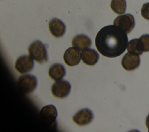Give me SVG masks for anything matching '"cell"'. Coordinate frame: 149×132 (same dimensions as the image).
Returning a JSON list of instances; mask_svg holds the SVG:
<instances>
[{
  "label": "cell",
  "mask_w": 149,
  "mask_h": 132,
  "mask_svg": "<svg viewBox=\"0 0 149 132\" xmlns=\"http://www.w3.org/2000/svg\"><path fill=\"white\" fill-rule=\"evenodd\" d=\"M95 44L98 51L104 56L116 58L126 50L128 44L127 34L116 25L102 28L97 34Z\"/></svg>",
  "instance_id": "1"
},
{
  "label": "cell",
  "mask_w": 149,
  "mask_h": 132,
  "mask_svg": "<svg viewBox=\"0 0 149 132\" xmlns=\"http://www.w3.org/2000/svg\"><path fill=\"white\" fill-rule=\"evenodd\" d=\"M30 56L36 62L42 63L48 61V53L45 46L40 41L33 42L28 48Z\"/></svg>",
  "instance_id": "2"
},
{
  "label": "cell",
  "mask_w": 149,
  "mask_h": 132,
  "mask_svg": "<svg viewBox=\"0 0 149 132\" xmlns=\"http://www.w3.org/2000/svg\"><path fill=\"white\" fill-rule=\"evenodd\" d=\"M37 85V78L32 74L20 76L17 82V87L19 91L24 94H27L33 92Z\"/></svg>",
  "instance_id": "3"
},
{
  "label": "cell",
  "mask_w": 149,
  "mask_h": 132,
  "mask_svg": "<svg viewBox=\"0 0 149 132\" xmlns=\"http://www.w3.org/2000/svg\"><path fill=\"white\" fill-rule=\"evenodd\" d=\"M58 112L56 108L52 105L44 106L40 112V120L42 124L51 127L56 123Z\"/></svg>",
  "instance_id": "4"
},
{
  "label": "cell",
  "mask_w": 149,
  "mask_h": 132,
  "mask_svg": "<svg viewBox=\"0 0 149 132\" xmlns=\"http://www.w3.org/2000/svg\"><path fill=\"white\" fill-rule=\"evenodd\" d=\"M71 91V85L66 80H59L51 86V93L56 98L62 99L68 96Z\"/></svg>",
  "instance_id": "5"
},
{
  "label": "cell",
  "mask_w": 149,
  "mask_h": 132,
  "mask_svg": "<svg viewBox=\"0 0 149 132\" xmlns=\"http://www.w3.org/2000/svg\"><path fill=\"white\" fill-rule=\"evenodd\" d=\"M113 24L119 27L126 34H129L135 26V21L132 15L127 13L120 15L116 17Z\"/></svg>",
  "instance_id": "6"
},
{
  "label": "cell",
  "mask_w": 149,
  "mask_h": 132,
  "mask_svg": "<svg viewBox=\"0 0 149 132\" xmlns=\"http://www.w3.org/2000/svg\"><path fill=\"white\" fill-rule=\"evenodd\" d=\"M34 63L33 59L29 55H22L19 56L16 60L15 68L20 74L30 72L33 69Z\"/></svg>",
  "instance_id": "7"
},
{
  "label": "cell",
  "mask_w": 149,
  "mask_h": 132,
  "mask_svg": "<svg viewBox=\"0 0 149 132\" xmlns=\"http://www.w3.org/2000/svg\"><path fill=\"white\" fill-rule=\"evenodd\" d=\"M122 66L127 71H132L139 67L140 64V58L139 55L127 52L122 58Z\"/></svg>",
  "instance_id": "8"
},
{
  "label": "cell",
  "mask_w": 149,
  "mask_h": 132,
  "mask_svg": "<svg viewBox=\"0 0 149 132\" xmlns=\"http://www.w3.org/2000/svg\"><path fill=\"white\" fill-rule=\"evenodd\" d=\"M94 119V115L88 108L82 109L76 112L73 117V121L79 126H83L90 123Z\"/></svg>",
  "instance_id": "9"
},
{
  "label": "cell",
  "mask_w": 149,
  "mask_h": 132,
  "mask_svg": "<svg viewBox=\"0 0 149 132\" xmlns=\"http://www.w3.org/2000/svg\"><path fill=\"white\" fill-rule=\"evenodd\" d=\"M81 57L80 51L74 47L68 48L63 55L64 62L69 66H74L78 65Z\"/></svg>",
  "instance_id": "10"
},
{
  "label": "cell",
  "mask_w": 149,
  "mask_h": 132,
  "mask_svg": "<svg viewBox=\"0 0 149 132\" xmlns=\"http://www.w3.org/2000/svg\"><path fill=\"white\" fill-rule=\"evenodd\" d=\"M48 27L51 34L56 38L62 37L66 31L65 24L57 18H53L49 21Z\"/></svg>",
  "instance_id": "11"
},
{
  "label": "cell",
  "mask_w": 149,
  "mask_h": 132,
  "mask_svg": "<svg viewBox=\"0 0 149 132\" xmlns=\"http://www.w3.org/2000/svg\"><path fill=\"white\" fill-rule=\"evenodd\" d=\"M81 56L83 62L89 66L95 65L100 58L99 54L95 49L90 48L83 50L81 53Z\"/></svg>",
  "instance_id": "12"
},
{
  "label": "cell",
  "mask_w": 149,
  "mask_h": 132,
  "mask_svg": "<svg viewBox=\"0 0 149 132\" xmlns=\"http://www.w3.org/2000/svg\"><path fill=\"white\" fill-rule=\"evenodd\" d=\"M72 45L79 51H83L90 47L91 45V40L86 35L79 34L72 39Z\"/></svg>",
  "instance_id": "13"
},
{
  "label": "cell",
  "mask_w": 149,
  "mask_h": 132,
  "mask_svg": "<svg viewBox=\"0 0 149 132\" xmlns=\"http://www.w3.org/2000/svg\"><path fill=\"white\" fill-rule=\"evenodd\" d=\"M48 75L54 81L61 80L66 75L65 68L61 63H54L50 66L48 70Z\"/></svg>",
  "instance_id": "14"
},
{
  "label": "cell",
  "mask_w": 149,
  "mask_h": 132,
  "mask_svg": "<svg viewBox=\"0 0 149 132\" xmlns=\"http://www.w3.org/2000/svg\"><path fill=\"white\" fill-rule=\"evenodd\" d=\"M110 6L115 13L119 15L123 14L126 9V0H112Z\"/></svg>",
  "instance_id": "15"
},
{
  "label": "cell",
  "mask_w": 149,
  "mask_h": 132,
  "mask_svg": "<svg viewBox=\"0 0 149 132\" xmlns=\"http://www.w3.org/2000/svg\"><path fill=\"white\" fill-rule=\"evenodd\" d=\"M127 49L129 52L136 53L139 55H142L143 53V52L140 49L139 43V39L137 38H134L129 41L127 44Z\"/></svg>",
  "instance_id": "16"
},
{
  "label": "cell",
  "mask_w": 149,
  "mask_h": 132,
  "mask_svg": "<svg viewBox=\"0 0 149 132\" xmlns=\"http://www.w3.org/2000/svg\"><path fill=\"white\" fill-rule=\"evenodd\" d=\"M139 43L140 49L143 52H149V34L142 35L139 38Z\"/></svg>",
  "instance_id": "17"
},
{
  "label": "cell",
  "mask_w": 149,
  "mask_h": 132,
  "mask_svg": "<svg viewBox=\"0 0 149 132\" xmlns=\"http://www.w3.org/2000/svg\"><path fill=\"white\" fill-rule=\"evenodd\" d=\"M141 15L144 19L149 20V2L146 3L142 6Z\"/></svg>",
  "instance_id": "18"
},
{
  "label": "cell",
  "mask_w": 149,
  "mask_h": 132,
  "mask_svg": "<svg viewBox=\"0 0 149 132\" xmlns=\"http://www.w3.org/2000/svg\"><path fill=\"white\" fill-rule=\"evenodd\" d=\"M146 127H147V129H148V131H149V114H148V115L147 116V117H146Z\"/></svg>",
  "instance_id": "19"
}]
</instances>
